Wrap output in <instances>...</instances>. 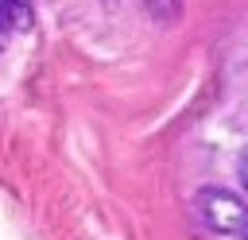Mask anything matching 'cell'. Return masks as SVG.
Masks as SVG:
<instances>
[{"label":"cell","mask_w":248,"mask_h":240,"mask_svg":"<svg viewBox=\"0 0 248 240\" xmlns=\"http://www.w3.org/2000/svg\"><path fill=\"white\" fill-rule=\"evenodd\" d=\"M27 19H31V12L23 0H0V50L8 46V39L19 27H27Z\"/></svg>","instance_id":"7a4b0ae2"},{"label":"cell","mask_w":248,"mask_h":240,"mask_svg":"<svg viewBox=\"0 0 248 240\" xmlns=\"http://www.w3.org/2000/svg\"><path fill=\"white\" fill-rule=\"evenodd\" d=\"M198 209H202V221L213 232L248 240V201H240L236 194H229L221 186H209V190L198 194Z\"/></svg>","instance_id":"6da1fadb"},{"label":"cell","mask_w":248,"mask_h":240,"mask_svg":"<svg viewBox=\"0 0 248 240\" xmlns=\"http://www.w3.org/2000/svg\"><path fill=\"white\" fill-rule=\"evenodd\" d=\"M236 174H240V186L248 190V147H244V155H240V163H236Z\"/></svg>","instance_id":"3957f363"}]
</instances>
